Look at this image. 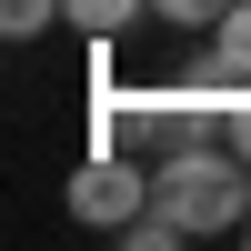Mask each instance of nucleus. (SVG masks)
<instances>
[{"label": "nucleus", "mask_w": 251, "mask_h": 251, "mask_svg": "<svg viewBox=\"0 0 251 251\" xmlns=\"http://www.w3.org/2000/svg\"><path fill=\"white\" fill-rule=\"evenodd\" d=\"M151 211H171L191 241L241 231V221H251V161L231 151V141H191V151H161V161H151Z\"/></svg>", "instance_id": "obj_1"}, {"label": "nucleus", "mask_w": 251, "mask_h": 251, "mask_svg": "<svg viewBox=\"0 0 251 251\" xmlns=\"http://www.w3.org/2000/svg\"><path fill=\"white\" fill-rule=\"evenodd\" d=\"M141 211H151V161L100 141V151L71 171V221H91V231H121V221H141Z\"/></svg>", "instance_id": "obj_2"}, {"label": "nucleus", "mask_w": 251, "mask_h": 251, "mask_svg": "<svg viewBox=\"0 0 251 251\" xmlns=\"http://www.w3.org/2000/svg\"><path fill=\"white\" fill-rule=\"evenodd\" d=\"M191 80H211L221 100H251V0L191 40Z\"/></svg>", "instance_id": "obj_3"}, {"label": "nucleus", "mask_w": 251, "mask_h": 251, "mask_svg": "<svg viewBox=\"0 0 251 251\" xmlns=\"http://www.w3.org/2000/svg\"><path fill=\"white\" fill-rule=\"evenodd\" d=\"M141 10H151V0H60V20H71V30H91V40H121Z\"/></svg>", "instance_id": "obj_4"}, {"label": "nucleus", "mask_w": 251, "mask_h": 251, "mask_svg": "<svg viewBox=\"0 0 251 251\" xmlns=\"http://www.w3.org/2000/svg\"><path fill=\"white\" fill-rule=\"evenodd\" d=\"M231 10L241 0H151V20H171V30H191V40L211 30V20H231Z\"/></svg>", "instance_id": "obj_5"}, {"label": "nucleus", "mask_w": 251, "mask_h": 251, "mask_svg": "<svg viewBox=\"0 0 251 251\" xmlns=\"http://www.w3.org/2000/svg\"><path fill=\"white\" fill-rule=\"evenodd\" d=\"M121 241H131V251H181L191 231H181L171 211H141V221H121Z\"/></svg>", "instance_id": "obj_6"}, {"label": "nucleus", "mask_w": 251, "mask_h": 251, "mask_svg": "<svg viewBox=\"0 0 251 251\" xmlns=\"http://www.w3.org/2000/svg\"><path fill=\"white\" fill-rule=\"evenodd\" d=\"M50 20H60V0H0V30L10 40H40Z\"/></svg>", "instance_id": "obj_7"}, {"label": "nucleus", "mask_w": 251, "mask_h": 251, "mask_svg": "<svg viewBox=\"0 0 251 251\" xmlns=\"http://www.w3.org/2000/svg\"><path fill=\"white\" fill-rule=\"evenodd\" d=\"M231 151L251 161V100H231Z\"/></svg>", "instance_id": "obj_8"}, {"label": "nucleus", "mask_w": 251, "mask_h": 251, "mask_svg": "<svg viewBox=\"0 0 251 251\" xmlns=\"http://www.w3.org/2000/svg\"><path fill=\"white\" fill-rule=\"evenodd\" d=\"M241 241H251V221H241Z\"/></svg>", "instance_id": "obj_9"}]
</instances>
